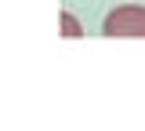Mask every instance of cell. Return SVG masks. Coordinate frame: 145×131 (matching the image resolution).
Returning a JSON list of instances; mask_svg holds the SVG:
<instances>
[{"mask_svg": "<svg viewBox=\"0 0 145 131\" xmlns=\"http://www.w3.org/2000/svg\"><path fill=\"white\" fill-rule=\"evenodd\" d=\"M102 33L109 40H134V37H145V7L138 4H123L116 11H109L105 22H102Z\"/></svg>", "mask_w": 145, "mask_h": 131, "instance_id": "6da1fadb", "label": "cell"}, {"mask_svg": "<svg viewBox=\"0 0 145 131\" xmlns=\"http://www.w3.org/2000/svg\"><path fill=\"white\" fill-rule=\"evenodd\" d=\"M62 29H65V37H80V26H76V18H72L69 11H62Z\"/></svg>", "mask_w": 145, "mask_h": 131, "instance_id": "7a4b0ae2", "label": "cell"}]
</instances>
